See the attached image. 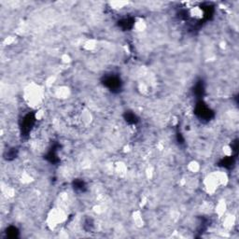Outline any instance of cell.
<instances>
[{
	"label": "cell",
	"mask_w": 239,
	"mask_h": 239,
	"mask_svg": "<svg viewBox=\"0 0 239 239\" xmlns=\"http://www.w3.org/2000/svg\"><path fill=\"white\" fill-rule=\"evenodd\" d=\"M107 84L110 86V88H116L119 86V79H117L115 78H108L107 79Z\"/></svg>",
	"instance_id": "cell-1"
}]
</instances>
